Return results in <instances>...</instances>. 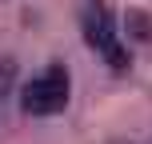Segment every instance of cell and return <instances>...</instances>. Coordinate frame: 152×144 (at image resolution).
<instances>
[{"label": "cell", "instance_id": "obj_1", "mask_svg": "<svg viewBox=\"0 0 152 144\" xmlns=\"http://www.w3.org/2000/svg\"><path fill=\"white\" fill-rule=\"evenodd\" d=\"M80 32H84V44L96 56H104V64L112 72H128L132 56H128V48H124V40H120V24H116L108 0H84Z\"/></svg>", "mask_w": 152, "mask_h": 144}, {"label": "cell", "instance_id": "obj_2", "mask_svg": "<svg viewBox=\"0 0 152 144\" xmlns=\"http://www.w3.org/2000/svg\"><path fill=\"white\" fill-rule=\"evenodd\" d=\"M68 100H72V72H68V64H48L44 72H36L20 88V112L32 116V120H40V116L64 112Z\"/></svg>", "mask_w": 152, "mask_h": 144}, {"label": "cell", "instance_id": "obj_3", "mask_svg": "<svg viewBox=\"0 0 152 144\" xmlns=\"http://www.w3.org/2000/svg\"><path fill=\"white\" fill-rule=\"evenodd\" d=\"M12 88H16V60L12 56H0V112H4V100H8Z\"/></svg>", "mask_w": 152, "mask_h": 144}]
</instances>
